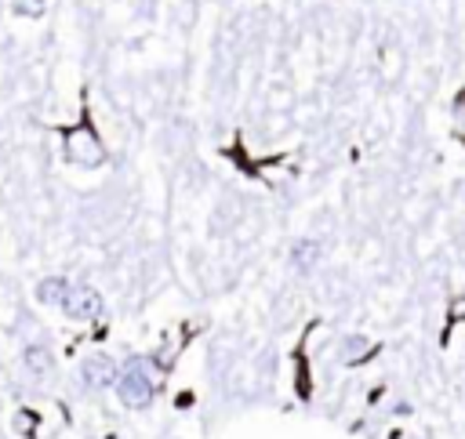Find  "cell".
<instances>
[{
	"label": "cell",
	"instance_id": "obj_1",
	"mask_svg": "<svg viewBox=\"0 0 465 439\" xmlns=\"http://www.w3.org/2000/svg\"><path fill=\"white\" fill-rule=\"evenodd\" d=\"M116 395H120V403L124 406H131V410H145L149 403H153V381H149V374H145V366L142 363H127L120 374H116Z\"/></svg>",
	"mask_w": 465,
	"mask_h": 439
},
{
	"label": "cell",
	"instance_id": "obj_8",
	"mask_svg": "<svg viewBox=\"0 0 465 439\" xmlns=\"http://www.w3.org/2000/svg\"><path fill=\"white\" fill-rule=\"evenodd\" d=\"M450 319H465V298H458V305L450 308Z\"/></svg>",
	"mask_w": 465,
	"mask_h": 439
},
{
	"label": "cell",
	"instance_id": "obj_6",
	"mask_svg": "<svg viewBox=\"0 0 465 439\" xmlns=\"http://www.w3.org/2000/svg\"><path fill=\"white\" fill-rule=\"evenodd\" d=\"M316 258H320V243H316V239H298V243L291 247V265H294L298 272H309V268L316 265Z\"/></svg>",
	"mask_w": 465,
	"mask_h": 439
},
{
	"label": "cell",
	"instance_id": "obj_5",
	"mask_svg": "<svg viewBox=\"0 0 465 439\" xmlns=\"http://www.w3.org/2000/svg\"><path fill=\"white\" fill-rule=\"evenodd\" d=\"M65 290H69V283L62 279V276H47V279H40L36 283V301L40 305H62V298H65Z\"/></svg>",
	"mask_w": 465,
	"mask_h": 439
},
{
	"label": "cell",
	"instance_id": "obj_7",
	"mask_svg": "<svg viewBox=\"0 0 465 439\" xmlns=\"http://www.w3.org/2000/svg\"><path fill=\"white\" fill-rule=\"evenodd\" d=\"M25 366H29L33 374H47V370H51V352H47L44 345H29V348H25Z\"/></svg>",
	"mask_w": 465,
	"mask_h": 439
},
{
	"label": "cell",
	"instance_id": "obj_2",
	"mask_svg": "<svg viewBox=\"0 0 465 439\" xmlns=\"http://www.w3.org/2000/svg\"><path fill=\"white\" fill-rule=\"evenodd\" d=\"M62 312L69 319H94L102 312V294L94 287H87V283H73L65 290V298H62Z\"/></svg>",
	"mask_w": 465,
	"mask_h": 439
},
{
	"label": "cell",
	"instance_id": "obj_3",
	"mask_svg": "<svg viewBox=\"0 0 465 439\" xmlns=\"http://www.w3.org/2000/svg\"><path fill=\"white\" fill-rule=\"evenodd\" d=\"M80 374H84V385H91V388H113L120 370H116V363L109 356H87Z\"/></svg>",
	"mask_w": 465,
	"mask_h": 439
},
{
	"label": "cell",
	"instance_id": "obj_4",
	"mask_svg": "<svg viewBox=\"0 0 465 439\" xmlns=\"http://www.w3.org/2000/svg\"><path fill=\"white\" fill-rule=\"evenodd\" d=\"M69 156L80 160V163H98L102 160V145L94 141V134L87 127H80V131L69 134Z\"/></svg>",
	"mask_w": 465,
	"mask_h": 439
}]
</instances>
